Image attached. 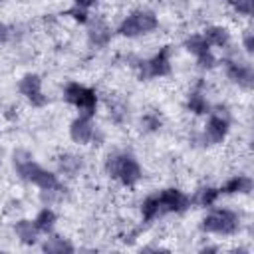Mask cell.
<instances>
[{"label": "cell", "mask_w": 254, "mask_h": 254, "mask_svg": "<svg viewBox=\"0 0 254 254\" xmlns=\"http://www.w3.org/2000/svg\"><path fill=\"white\" fill-rule=\"evenodd\" d=\"M196 64H198V67H202V69H212V67L216 65V58L212 56V52H206V54H202V56L196 58Z\"/></svg>", "instance_id": "obj_27"}, {"label": "cell", "mask_w": 254, "mask_h": 254, "mask_svg": "<svg viewBox=\"0 0 254 254\" xmlns=\"http://www.w3.org/2000/svg\"><path fill=\"white\" fill-rule=\"evenodd\" d=\"M216 250H218L216 246H204V248H202V252H216Z\"/></svg>", "instance_id": "obj_31"}, {"label": "cell", "mask_w": 254, "mask_h": 254, "mask_svg": "<svg viewBox=\"0 0 254 254\" xmlns=\"http://www.w3.org/2000/svg\"><path fill=\"white\" fill-rule=\"evenodd\" d=\"M14 232H16V236H18V240L22 244H36L38 242V234H40V230L36 228L34 220H28V218L18 220L14 224Z\"/></svg>", "instance_id": "obj_14"}, {"label": "cell", "mask_w": 254, "mask_h": 254, "mask_svg": "<svg viewBox=\"0 0 254 254\" xmlns=\"http://www.w3.org/2000/svg\"><path fill=\"white\" fill-rule=\"evenodd\" d=\"M187 109L194 115H204V113H210V103L206 101V97L200 91H192L187 97Z\"/></svg>", "instance_id": "obj_18"}, {"label": "cell", "mask_w": 254, "mask_h": 254, "mask_svg": "<svg viewBox=\"0 0 254 254\" xmlns=\"http://www.w3.org/2000/svg\"><path fill=\"white\" fill-rule=\"evenodd\" d=\"M58 169H60V173H64L67 177H75L83 169V159L73 153H64L58 157Z\"/></svg>", "instance_id": "obj_16"}, {"label": "cell", "mask_w": 254, "mask_h": 254, "mask_svg": "<svg viewBox=\"0 0 254 254\" xmlns=\"http://www.w3.org/2000/svg\"><path fill=\"white\" fill-rule=\"evenodd\" d=\"M157 26H159V20H157L155 12H151V10H135L119 24L117 34H121L125 38H137V36L153 32Z\"/></svg>", "instance_id": "obj_5"}, {"label": "cell", "mask_w": 254, "mask_h": 254, "mask_svg": "<svg viewBox=\"0 0 254 254\" xmlns=\"http://www.w3.org/2000/svg\"><path fill=\"white\" fill-rule=\"evenodd\" d=\"M0 2H2V0H0Z\"/></svg>", "instance_id": "obj_32"}, {"label": "cell", "mask_w": 254, "mask_h": 254, "mask_svg": "<svg viewBox=\"0 0 254 254\" xmlns=\"http://www.w3.org/2000/svg\"><path fill=\"white\" fill-rule=\"evenodd\" d=\"M18 89L34 107H44L48 103V97L42 91V79L38 73H26L18 81Z\"/></svg>", "instance_id": "obj_8"}, {"label": "cell", "mask_w": 254, "mask_h": 254, "mask_svg": "<svg viewBox=\"0 0 254 254\" xmlns=\"http://www.w3.org/2000/svg\"><path fill=\"white\" fill-rule=\"evenodd\" d=\"M157 198H159L161 214H165V212H185L190 206V198L179 189H165L157 194Z\"/></svg>", "instance_id": "obj_9"}, {"label": "cell", "mask_w": 254, "mask_h": 254, "mask_svg": "<svg viewBox=\"0 0 254 254\" xmlns=\"http://www.w3.org/2000/svg\"><path fill=\"white\" fill-rule=\"evenodd\" d=\"M12 161H14L16 173H18L22 179L34 183L38 189H58V187H62L60 181H58V177H56L52 171L40 167V165L32 159L30 153H26V151H14V159H12Z\"/></svg>", "instance_id": "obj_1"}, {"label": "cell", "mask_w": 254, "mask_h": 254, "mask_svg": "<svg viewBox=\"0 0 254 254\" xmlns=\"http://www.w3.org/2000/svg\"><path fill=\"white\" fill-rule=\"evenodd\" d=\"M139 69V77L141 79H149V77H163L171 71V48L165 46L161 48L151 60H141L139 64H135Z\"/></svg>", "instance_id": "obj_7"}, {"label": "cell", "mask_w": 254, "mask_h": 254, "mask_svg": "<svg viewBox=\"0 0 254 254\" xmlns=\"http://www.w3.org/2000/svg\"><path fill=\"white\" fill-rule=\"evenodd\" d=\"M230 131V117H228V109L224 105H216L214 111H210V117L204 125V133H202V141L206 145H216L222 143L226 139Z\"/></svg>", "instance_id": "obj_6"}, {"label": "cell", "mask_w": 254, "mask_h": 254, "mask_svg": "<svg viewBox=\"0 0 254 254\" xmlns=\"http://www.w3.org/2000/svg\"><path fill=\"white\" fill-rule=\"evenodd\" d=\"M242 48H244V52L246 54H252L254 52V34L248 30L246 34H244V38H242Z\"/></svg>", "instance_id": "obj_28"}, {"label": "cell", "mask_w": 254, "mask_h": 254, "mask_svg": "<svg viewBox=\"0 0 254 254\" xmlns=\"http://www.w3.org/2000/svg\"><path fill=\"white\" fill-rule=\"evenodd\" d=\"M64 99L69 105H73L79 111V115L89 117V119L95 115V107H97V93H95V89H91L87 85H81L77 81H71L64 89Z\"/></svg>", "instance_id": "obj_4"}, {"label": "cell", "mask_w": 254, "mask_h": 254, "mask_svg": "<svg viewBox=\"0 0 254 254\" xmlns=\"http://www.w3.org/2000/svg\"><path fill=\"white\" fill-rule=\"evenodd\" d=\"M185 48H187L194 58H198V56L210 52V46H208V42L204 40L202 34H192V36H189V38L185 40Z\"/></svg>", "instance_id": "obj_20"}, {"label": "cell", "mask_w": 254, "mask_h": 254, "mask_svg": "<svg viewBox=\"0 0 254 254\" xmlns=\"http://www.w3.org/2000/svg\"><path fill=\"white\" fill-rule=\"evenodd\" d=\"M200 230L206 234H222L230 236L240 230V216L228 208H216L202 216Z\"/></svg>", "instance_id": "obj_3"}, {"label": "cell", "mask_w": 254, "mask_h": 254, "mask_svg": "<svg viewBox=\"0 0 254 254\" xmlns=\"http://www.w3.org/2000/svg\"><path fill=\"white\" fill-rule=\"evenodd\" d=\"M232 8L236 14L240 16H252V10H254V0H230Z\"/></svg>", "instance_id": "obj_24"}, {"label": "cell", "mask_w": 254, "mask_h": 254, "mask_svg": "<svg viewBox=\"0 0 254 254\" xmlns=\"http://www.w3.org/2000/svg\"><path fill=\"white\" fill-rule=\"evenodd\" d=\"M87 40L95 48H105L111 40V28L103 20H93L87 28Z\"/></svg>", "instance_id": "obj_12"}, {"label": "cell", "mask_w": 254, "mask_h": 254, "mask_svg": "<svg viewBox=\"0 0 254 254\" xmlns=\"http://www.w3.org/2000/svg\"><path fill=\"white\" fill-rule=\"evenodd\" d=\"M159 214H161V206H159L157 194L147 196V198L141 202V216H143V220H145V222H151V220H155Z\"/></svg>", "instance_id": "obj_22"}, {"label": "cell", "mask_w": 254, "mask_h": 254, "mask_svg": "<svg viewBox=\"0 0 254 254\" xmlns=\"http://www.w3.org/2000/svg\"><path fill=\"white\" fill-rule=\"evenodd\" d=\"M105 173L111 179H117L123 187H135L143 177L137 159L133 155H129V153H119V151L107 155Z\"/></svg>", "instance_id": "obj_2"}, {"label": "cell", "mask_w": 254, "mask_h": 254, "mask_svg": "<svg viewBox=\"0 0 254 254\" xmlns=\"http://www.w3.org/2000/svg\"><path fill=\"white\" fill-rule=\"evenodd\" d=\"M56 220H58V214L50 208V206H44L38 214H36V218H34V224H36V228L40 230V232H44V234H50L52 230H54V226H56Z\"/></svg>", "instance_id": "obj_17"}, {"label": "cell", "mask_w": 254, "mask_h": 254, "mask_svg": "<svg viewBox=\"0 0 254 254\" xmlns=\"http://www.w3.org/2000/svg\"><path fill=\"white\" fill-rule=\"evenodd\" d=\"M218 196H220V189H216V187H202L200 190H196V194H194V202L198 204V206H212L216 200H218Z\"/></svg>", "instance_id": "obj_21"}, {"label": "cell", "mask_w": 254, "mask_h": 254, "mask_svg": "<svg viewBox=\"0 0 254 254\" xmlns=\"http://www.w3.org/2000/svg\"><path fill=\"white\" fill-rule=\"evenodd\" d=\"M8 40H10V28H8L6 24H2V22H0V46H2V44H6Z\"/></svg>", "instance_id": "obj_29"}, {"label": "cell", "mask_w": 254, "mask_h": 254, "mask_svg": "<svg viewBox=\"0 0 254 254\" xmlns=\"http://www.w3.org/2000/svg\"><path fill=\"white\" fill-rule=\"evenodd\" d=\"M204 40L208 42V46H216V48H226L230 44V32L224 26H208L202 32Z\"/></svg>", "instance_id": "obj_15"}, {"label": "cell", "mask_w": 254, "mask_h": 254, "mask_svg": "<svg viewBox=\"0 0 254 254\" xmlns=\"http://www.w3.org/2000/svg\"><path fill=\"white\" fill-rule=\"evenodd\" d=\"M65 14L67 16H71L75 22H79V24H87L89 22V12H87V8H81V6H77V4H73L69 10H65Z\"/></svg>", "instance_id": "obj_25"}, {"label": "cell", "mask_w": 254, "mask_h": 254, "mask_svg": "<svg viewBox=\"0 0 254 254\" xmlns=\"http://www.w3.org/2000/svg\"><path fill=\"white\" fill-rule=\"evenodd\" d=\"M107 107H109V115H111V119L115 121V123H121L123 119H125V107L121 105V103H107Z\"/></svg>", "instance_id": "obj_26"}, {"label": "cell", "mask_w": 254, "mask_h": 254, "mask_svg": "<svg viewBox=\"0 0 254 254\" xmlns=\"http://www.w3.org/2000/svg\"><path fill=\"white\" fill-rule=\"evenodd\" d=\"M224 71H226L230 81L238 83V87L252 89V85H254V71H252L250 64H242L238 60H226L224 62Z\"/></svg>", "instance_id": "obj_10"}, {"label": "cell", "mask_w": 254, "mask_h": 254, "mask_svg": "<svg viewBox=\"0 0 254 254\" xmlns=\"http://www.w3.org/2000/svg\"><path fill=\"white\" fill-rule=\"evenodd\" d=\"M93 131H95V129H93L89 117L77 115V117L69 123V137H71V141L77 143V145H87V143H91Z\"/></svg>", "instance_id": "obj_11"}, {"label": "cell", "mask_w": 254, "mask_h": 254, "mask_svg": "<svg viewBox=\"0 0 254 254\" xmlns=\"http://www.w3.org/2000/svg\"><path fill=\"white\" fill-rule=\"evenodd\" d=\"M42 250L44 252H50V254H64V252H73V244H69L65 238L62 236H50L44 244H42Z\"/></svg>", "instance_id": "obj_19"}, {"label": "cell", "mask_w": 254, "mask_h": 254, "mask_svg": "<svg viewBox=\"0 0 254 254\" xmlns=\"http://www.w3.org/2000/svg\"><path fill=\"white\" fill-rule=\"evenodd\" d=\"M141 125L145 131H159L161 129V117L155 111H149L141 117Z\"/></svg>", "instance_id": "obj_23"}, {"label": "cell", "mask_w": 254, "mask_h": 254, "mask_svg": "<svg viewBox=\"0 0 254 254\" xmlns=\"http://www.w3.org/2000/svg\"><path fill=\"white\" fill-rule=\"evenodd\" d=\"M77 6H81V8H91V6H95L97 4V0H73Z\"/></svg>", "instance_id": "obj_30"}, {"label": "cell", "mask_w": 254, "mask_h": 254, "mask_svg": "<svg viewBox=\"0 0 254 254\" xmlns=\"http://www.w3.org/2000/svg\"><path fill=\"white\" fill-rule=\"evenodd\" d=\"M252 187L254 185L248 175H234L220 187V194H248Z\"/></svg>", "instance_id": "obj_13"}]
</instances>
